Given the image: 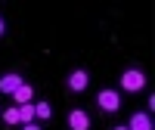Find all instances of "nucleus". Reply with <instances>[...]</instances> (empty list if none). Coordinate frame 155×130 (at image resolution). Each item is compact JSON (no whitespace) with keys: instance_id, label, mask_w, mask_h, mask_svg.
<instances>
[{"instance_id":"1","label":"nucleus","mask_w":155,"mask_h":130,"mask_svg":"<svg viewBox=\"0 0 155 130\" xmlns=\"http://www.w3.org/2000/svg\"><path fill=\"white\" fill-rule=\"evenodd\" d=\"M143 87H146V74L140 71V68L121 71V90H127V93H140Z\"/></svg>"},{"instance_id":"2","label":"nucleus","mask_w":155,"mask_h":130,"mask_svg":"<svg viewBox=\"0 0 155 130\" xmlns=\"http://www.w3.org/2000/svg\"><path fill=\"white\" fill-rule=\"evenodd\" d=\"M96 106H99L102 112H109V115L118 112V109H121V93H118V90H109V87L99 90V93H96Z\"/></svg>"},{"instance_id":"3","label":"nucleus","mask_w":155,"mask_h":130,"mask_svg":"<svg viewBox=\"0 0 155 130\" xmlns=\"http://www.w3.org/2000/svg\"><path fill=\"white\" fill-rule=\"evenodd\" d=\"M19 84H25V77L19 74V71H6L3 77H0V93H16V90H19Z\"/></svg>"},{"instance_id":"4","label":"nucleus","mask_w":155,"mask_h":130,"mask_svg":"<svg viewBox=\"0 0 155 130\" xmlns=\"http://www.w3.org/2000/svg\"><path fill=\"white\" fill-rule=\"evenodd\" d=\"M68 130H90V115L84 109H71L68 112Z\"/></svg>"},{"instance_id":"5","label":"nucleus","mask_w":155,"mask_h":130,"mask_svg":"<svg viewBox=\"0 0 155 130\" xmlns=\"http://www.w3.org/2000/svg\"><path fill=\"white\" fill-rule=\"evenodd\" d=\"M87 84H90V74H87L84 68H74V71L68 74V90H71V93H81V90H87Z\"/></svg>"},{"instance_id":"6","label":"nucleus","mask_w":155,"mask_h":130,"mask_svg":"<svg viewBox=\"0 0 155 130\" xmlns=\"http://www.w3.org/2000/svg\"><path fill=\"white\" fill-rule=\"evenodd\" d=\"M127 130H155V127H152V118H149V112H134L130 121H127Z\"/></svg>"},{"instance_id":"7","label":"nucleus","mask_w":155,"mask_h":130,"mask_svg":"<svg viewBox=\"0 0 155 130\" xmlns=\"http://www.w3.org/2000/svg\"><path fill=\"white\" fill-rule=\"evenodd\" d=\"M12 102H16V106H25V102H34V87H31V84H19V90L12 93Z\"/></svg>"},{"instance_id":"8","label":"nucleus","mask_w":155,"mask_h":130,"mask_svg":"<svg viewBox=\"0 0 155 130\" xmlns=\"http://www.w3.org/2000/svg\"><path fill=\"white\" fill-rule=\"evenodd\" d=\"M34 118L37 121H50L53 118V106L50 102H34Z\"/></svg>"},{"instance_id":"9","label":"nucleus","mask_w":155,"mask_h":130,"mask_svg":"<svg viewBox=\"0 0 155 130\" xmlns=\"http://www.w3.org/2000/svg\"><path fill=\"white\" fill-rule=\"evenodd\" d=\"M19 121H22V124H31V121H34V102L19 106Z\"/></svg>"},{"instance_id":"10","label":"nucleus","mask_w":155,"mask_h":130,"mask_svg":"<svg viewBox=\"0 0 155 130\" xmlns=\"http://www.w3.org/2000/svg\"><path fill=\"white\" fill-rule=\"evenodd\" d=\"M3 121H6L9 127H16V124H22V121H19V106H9V109L3 112Z\"/></svg>"},{"instance_id":"11","label":"nucleus","mask_w":155,"mask_h":130,"mask_svg":"<svg viewBox=\"0 0 155 130\" xmlns=\"http://www.w3.org/2000/svg\"><path fill=\"white\" fill-rule=\"evenodd\" d=\"M22 130H41V124H37V121H31V124H22Z\"/></svg>"},{"instance_id":"12","label":"nucleus","mask_w":155,"mask_h":130,"mask_svg":"<svg viewBox=\"0 0 155 130\" xmlns=\"http://www.w3.org/2000/svg\"><path fill=\"white\" fill-rule=\"evenodd\" d=\"M0 34H6V19L0 16Z\"/></svg>"},{"instance_id":"13","label":"nucleus","mask_w":155,"mask_h":130,"mask_svg":"<svg viewBox=\"0 0 155 130\" xmlns=\"http://www.w3.org/2000/svg\"><path fill=\"white\" fill-rule=\"evenodd\" d=\"M112 130H127V124H118V127H112Z\"/></svg>"}]
</instances>
